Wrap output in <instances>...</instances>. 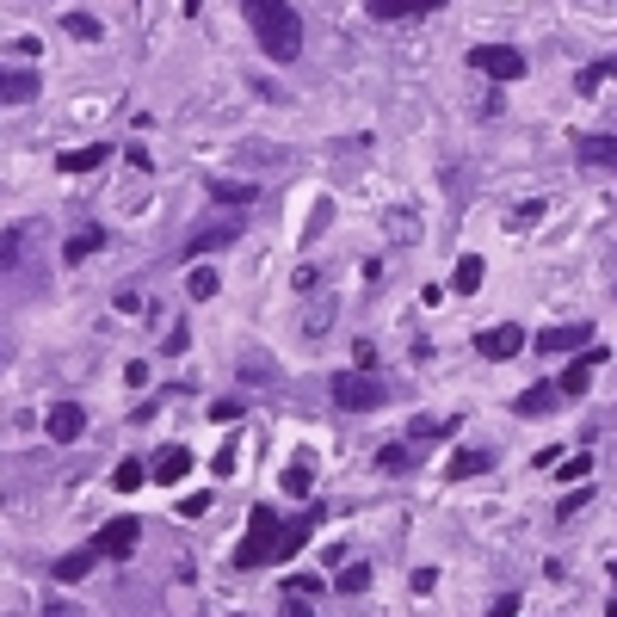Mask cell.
I'll return each instance as SVG.
<instances>
[{
  "label": "cell",
  "mask_w": 617,
  "mask_h": 617,
  "mask_svg": "<svg viewBox=\"0 0 617 617\" xmlns=\"http://www.w3.org/2000/svg\"><path fill=\"white\" fill-rule=\"evenodd\" d=\"M408 463H414V451H408V445H383V451H377V469H383V476H402Z\"/></svg>",
  "instance_id": "cell-31"
},
{
  "label": "cell",
  "mask_w": 617,
  "mask_h": 617,
  "mask_svg": "<svg viewBox=\"0 0 617 617\" xmlns=\"http://www.w3.org/2000/svg\"><path fill=\"white\" fill-rule=\"evenodd\" d=\"M210 198H216V204H229V210H241V204H253L260 192L241 186V179H210Z\"/></svg>",
  "instance_id": "cell-23"
},
{
  "label": "cell",
  "mask_w": 617,
  "mask_h": 617,
  "mask_svg": "<svg viewBox=\"0 0 617 617\" xmlns=\"http://www.w3.org/2000/svg\"><path fill=\"white\" fill-rule=\"evenodd\" d=\"M204 506H210V494H186V500H179V513H186V519H198Z\"/></svg>",
  "instance_id": "cell-41"
},
{
  "label": "cell",
  "mask_w": 617,
  "mask_h": 617,
  "mask_svg": "<svg viewBox=\"0 0 617 617\" xmlns=\"http://www.w3.org/2000/svg\"><path fill=\"white\" fill-rule=\"evenodd\" d=\"M432 7H445V0H371V19H414Z\"/></svg>",
  "instance_id": "cell-21"
},
{
  "label": "cell",
  "mask_w": 617,
  "mask_h": 617,
  "mask_svg": "<svg viewBox=\"0 0 617 617\" xmlns=\"http://www.w3.org/2000/svg\"><path fill=\"white\" fill-rule=\"evenodd\" d=\"M278 543H284V519L272 513V506H253V513H247V537L235 543V568L278 562Z\"/></svg>",
  "instance_id": "cell-2"
},
{
  "label": "cell",
  "mask_w": 617,
  "mask_h": 617,
  "mask_svg": "<svg viewBox=\"0 0 617 617\" xmlns=\"http://www.w3.org/2000/svg\"><path fill=\"white\" fill-rule=\"evenodd\" d=\"M229 241H241V223H210V229H192L186 260H198V253H210V247H229Z\"/></svg>",
  "instance_id": "cell-14"
},
{
  "label": "cell",
  "mask_w": 617,
  "mask_h": 617,
  "mask_svg": "<svg viewBox=\"0 0 617 617\" xmlns=\"http://www.w3.org/2000/svg\"><path fill=\"white\" fill-rule=\"evenodd\" d=\"M167 358H179V352H192V334H186V321H173L167 328V346H161Z\"/></svg>",
  "instance_id": "cell-36"
},
{
  "label": "cell",
  "mask_w": 617,
  "mask_h": 617,
  "mask_svg": "<svg viewBox=\"0 0 617 617\" xmlns=\"http://www.w3.org/2000/svg\"><path fill=\"white\" fill-rule=\"evenodd\" d=\"M605 75H617V56H611V62H593V68H580V75H574V87H580V93H587V99H593Z\"/></svg>",
  "instance_id": "cell-30"
},
{
  "label": "cell",
  "mask_w": 617,
  "mask_h": 617,
  "mask_svg": "<svg viewBox=\"0 0 617 617\" xmlns=\"http://www.w3.org/2000/svg\"><path fill=\"white\" fill-rule=\"evenodd\" d=\"M284 593H297V599H315V593H321V580H315V574H290V580H284Z\"/></svg>",
  "instance_id": "cell-37"
},
{
  "label": "cell",
  "mask_w": 617,
  "mask_h": 617,
  "mask_svg": "<svg viewBox=\"0 0 617 617\" xmlns=\"http://www.w3.org/2000/svg\"><path fill=\"white\" fill-rule=\"evenodd\" d=\"M105 161H112V142H87V149H68L56 167H62V173H93V167H105Z\"/></svg>",
  "instance_id": "cell-18"
},
{
  "label": "cell",
  "mask_w": 617,
  "mask_h": 617,
  "mask_svg": "<svg viewBox=\"0 0 617 617\" xmlns=\"http://www.w3.org/2000/svg\"><path fill=\"white\" fill-rule=\"evenodd\" d=\"M44 617H75V611H68V605H50V611H44Z\"/></svg>",
  "instance_id": "cell-43"
},
{
  "label": "cell",
  "mask_w": 617,
  "mask_h": 617,
  "mask_svg": "<svg viewBox=\"0 0 617 617\" xmlns=\"http://www.w3.org/2000/svg\"><path fill=\"white\" fill-rule=\"evenodd\" d=\"M62 31H68V38H81V44H99V38H105V25H99L93 13H68Z\"/></svg>",
  "instance_id": "cell-27"
},
{
  "label": "cell",
  "mask_w": 617,
  "mask_h": 617,
  "mask_svg": "<svg viewBox=\"0 0 617 617\" xmlns=\"http://www.w3.org/2000/svg\"><path fill=\"white\" fill-rule=\"evenodd\" d=\"M278 593H284V587H278ZM284 617H315V605L297 599V593H284Z\"/></svg>",
  "instance_id": "cell-40"
},
{
  "label": "cell",
  "mask_w": 617,
  "mask_h": 617,
  "mask_svg": "<svg viewBox=\"0 0 617 617\" xmlns=\"http://www.w3.org/2000/svg\"><path fill=\"white\" fill-rule=\"evenodd\" d=\"M118 488H124V494H130V488H142V463H136V457H124V463H118Z\"/></svg>",
  "instance_id": "cell-38"
},
{
  "label": "cell",
  "mask_w": 617,
  "mask_h": 617,
  "mask_svg": "<svg viewBox=\"0 0 617 617\" xmlns=\"http://www.w3.org/2000/svg\"><path fill=\"white\" fill-rule=\"evenodd\" d=\"M44 432L56 445H75L81 432H87V408L81 402H50V414H44Z\"/></svg>",
  "instance_id": "cell-8"
},
{
  "label": "cell",
  "mask_w": 617,
  "mask_h": 617,
  "mask_svg": "<svg viewBox=\"0 0 617 617\" xmlns=\"http://www.w3.org/2000/svg\"><path fill=\"white\" fill-rule=\"evenodd\" d=\"M587 500H593V482H574V488L562 494V506H556V513H562V519H574V513H580V506H587Z\"/></svg>",
  "instance_id": "cell-33"
},
{
  "label": "cell",
  "mask_w": 617,
  "mask_h": 617,
  "mask_svg": "<svg viewBox=\"0 0 617 617\" xmlns=\"http://www.w3.org/2000/svg\"><path fill=\"white\" fill-rule=\"evenodd\" d=\"M334 309H340L334 297H309V303H303V334H309V340H321V334L334 328Z\"/></svg>",
  "instance_id": "cell-20"
},
{
  "label": "cell",
  "mask_w": 617,
  "mask_h": 617,
  "mask_svg": "<svg viewBox=\"0 0 617 617\" xmlns=\"http://www.w3.org/2000/svg\"><path fill=\"white\" fill-rule=\"evenodd\" d=\"M488 617H519V593H500V599L488 605Z\"/></svg>",
  "instance_id": "cell-39"
},
{
  "label": "cell",
  "mask_w": 617,
  "mask_h": 617,
  "mask_svg": "<svg viewBox=\"0 0 617 617\" xmlns=\"http://www.w3.org/2000/svg\"><path fill=\"white\" fill-rule=\"evenodd\" d=\"M550 469H562V482H587V476H593V457H587V451H574V457H556Z\"/></svg>",
  "instance_id": "cell-29"
},
{
  "label": "cell",
  "mask_w": 617,
  "mask_h": 617,
  "mask_svg": "<svg viewBox=\"0 0 617 617\" xmlns=\"http://www.w3.org/2000/svg\"><path fill=\"white\" fill-rule=\"evenodd\" d=\"M562 408V395H556V383H531V389H519V402H513V414L519 420H537V414H556Z\"/></svg>",
  "instance_id": "cell-9"
},
{
  "label": "cell",
  "mask_w": 617,
  "mask_h": 617,
  "mask_svg": "<svg viewBox=\"0 0 617 617\" xmlns=\"http://www.w3.org/2000/svg\"><path fill=\"white\" fill-rule=\"evenodd\" d=\"M38 99V68H0V105Z\"/></svg>",
  "instance_id": "cell-10"
},
{
  "label": "cell",
  "mask_w": 617,
  "mask_h": 617,
  "mask_svg": "<svg viewBox=\"0 0 617 617\" xmlns=\"http://www.w3.org/2000/svg\"><path fill=\"white\" fill-rule=\"evenodd\" d=\"M247 377H253V383H272L278 371H272V358H260V352H247V358H241V383H247Z\"/></svg>",
  "instance_id": "cell-32"
},
{
  "label": "cell",
  "mask_w": 617,
  "mask_h": 617,
  "mask_svg": "<svg viewBox=\"0 0 617 617\" xmlns=\"http://www.w3.org/2000/svg\"><path fill=\"white\" fill-rule=\"evenodd\" d=\"M482 278H488L482 253H463V260H457V272H451V297H476V290H482Z\"/></svg>",
  "instance_id": "cell-15"
},
{
  "label": "cell",
  "mask_w": 617,
  "mask_h": 617,
  "mask_svg": "<svg viewBox=\"0 0 617 617\" xmlns=\"http://www.w3.org/2000/svg\"><path fill=\"white\" fill-rule=\"evenodd\" d=\"M371 587V562H340V580H334V593H365Z\"/></svg>",
  "instance_id": "cell-24"
},
{
  "label": "cell",
  "mask_w": 617,
  "mask_h": 617,
  "mask_svg": "<svg viewBox=\"0 0 617 617\" xmlns=\"http://www.w3.org/2000/svg\"><path fill=\"white\" fill-rule=\"evenodd\" d=\"M469 62L482 68V75H494V81H525V50H513V44H476L469 50Z\"/></svg>",
  "instance_id": "cell-4"
},
{
  "label": "cell",
  "mask_w": 617,
  "mask_h": 617,
  "mask_svg": "<svg viewBox=\"0 0 617 617\" xmlns=\"http://www.w3.org/2000/svg\"><path fill=\"white\" fill-rule=\"evenodd\" d=\"M389 402H395V389L371 371H340L334 377V408H346V414H377Z\"/></svg>",
  "instance_id": "cell-3"
},
{
  "label": "cell",
  "mask_w": 617,
  "mask_h": 617,
  "mask_svg": "<svg viewBox=\"0 0 617 617\" xmlns=\"http://www.w3.org/2000/svg\"><path fill=\"white\" fill-rule=\"evenodd\" d=\"M605 358H611V352H605L599 340H593V346H580V358H574V365L562 371V383H556L562 402H574V395H587V389H593V371L605 365Z\"/></svg>",
  "instance_id": "cell-5"
},
{
  "label": "cell",
  "mask_w": 617,
  "mask_h": 617,
  "mask_svg": "<svg viewBox=\"0 0 617 617\" xmlns=\"http://www.w3.org/2000/svg\"><path fill=\"white\" fill-rule=\"evenodd\" d=\"M186 297H192V303L216 297V272H210V266H192V272H186Z\"/></svg>",
  "instance_id": "cell-28"
},
{
  "label": "cell",
  "mask_w": 617,
  "mask_h": 617,
  "mask_svg": "<svg viewBox=\"0 0 617 617\" xmlns=\"http://www.w3.org/2000/svg\"><path fill=\"white\" fill-rule=\"evenodd\" d=\"M513 229H531V223H543V198H531V204H519L513 216H506Z\"/></svg>",
  "instance_id": "cell-35"
},
{
  "label": "cell",
  "mask_w": 617,
  "mask_h": 617,
  "mask_svg": "<svg viewBox=\"0 0 617 617\" xmlns=\"http://www.w3.org/2000/svg\"><path fill=\"white\" fill-rule=\"evenodd\" d=\"M241 617H247V611H241Z\"/></svg>",
  "instance_id": "cell-45"
},
{
  "label": "cell",
  "mask_w": 617,
  "mask_h": 617,
  "mask_svg": "<svg viewBox=\"0 0 617 617\" xmlns=\"http://www.w3.org/2000/svg\"><path fill=\"white\" fill-rule=\"evenodd\" d=\"M241 13L253 25V44H260L272 62H297L303 56V19L290 0H241Z\"/></svg>",
  "instance_id": "cell-1"
},
{
  "label": "cell",
  "mask_w": 617,
  "mask_h": 617,
  "mask_svg": "<svg viewBox=\"0 0 617 617\" xmlns=\"http://www.w3.org/2000/svg\"><path fill=\"white\" fill-rule=\"evenodd\" d=\"M408 432H414V439H451V432H457V414H414Z\"/></svg>",
  "instance_id": "cell-22"
},
{
  "label": "cell",
  "mask_w": 617,
  "mask_h": 617,
  "mask_svg": "<svg viewBox=\"0 0 617 617\" xmlns=\"http://www.w3.org/2000/svg\"><path fill=\"white\" fill-rule=\"evenodd\" d=\"M93 562H99V550H93V543H81V550L56 556V562H50V574L62 580V587H75V580H87V574H93Z\"/></svg>",
  "instance_id": "cell-11"
},
{
  "label": "cell",
  "mask_w": 617,
  "mask_h": 617,
  "mask_svg": "<svg viewBox=\"0 0 617 617\" xmlns=\"http://www.w3.org/2000/svg\"><path fill=\"white\" fill-rule=\"evenodd\" d=\"M476 352L488 358V365H506V358H519V352H525V328H519V321L482 328V334H476Z\"/></svg>",
  "instance_id": "cell-7"
},
{
  "label": "cell",
  "mask_w": 617,
  "mask_h": 617,
  "mask_svg": "<svg viewBox=\"0 0 617 617\" xmlns=\"http://www.w3.org/2000/svg\"><path fill=\"white\" fill-rule=\"evenodd\" d=\"M278 488H284V494H309V488H315V463L297 457V463H290L284 476H278Z\"/></svg>",
  "instance_id": "cell-25"
},
{
  "label": "cell",
  "mask_w": 617,
  "mask_h": 617,
  "mask_svg": "<svg viewBox=\"0 0 617 617\" xmlns=\"http://www.w3.org/2000/svg\"><path fill=\"white\" fill-rule=\"evenodd\" d=\"M198 7H204V0H179V13H186V19H198Z\"/></svg>",
  "instance_id": "cell-42"
},
{
  "label": "cell",
  "mask_w": 617,
  "mask_h": 617,
  "mask_svg": "<svg viewBox=\"0 0 617 617\" xmlns=\"http://www.w3.org/2000/svg\"><path fill=\"white\" fill-rule=\"evenodd\" d=\"M574 149H580V161H587V167H605V173H617V136H580Z\"/></svg>",
  "instance_id": "cell-19"
},
{
  "label": "cell",
  "mask_w": 617,
  "mask_h": 617,
  "mask_svg": "<svg viewBox=\"0 0 617 617\" xmlns=\"http://www.w3.org/2000/svg\"><path fill=\"white\" fill-rule=\"evenodd\" d=\"M136 537H142V519H130V513H124V519H105V525H99L93 550H99L105 562H124V556L136 550Z\"/></svg>",
  "instance_id": "cell-6"
},
{
  "label": "cell",
  "mask_w": 617,
  "mask_h": 617,
  "mask_svg": "<svg viewBox=\"0 0 617 617\" xmlns=\"http://www.w3.org/2000/svg\"><path fill=\"white\" fill-rule=\"evenodd\" d=\"M611 580H617V556H611Z\"/></svg>",
  "instance_id": "cell-44"
},
{
  "label": "cell",
  "mask_w": 617,
  "mask_h": 617,
  "mask_svg": "<svg viewBox=\"0 0 617 617\" xmlns=\"http://www.w3.org/2000/svg\"><path fill=\"white\" fill-rule=\"evenodd\" d=\"M186 469H192V451H186V445H167V451L155 457L149 476H155L161 488H173V482H186Z\"/></svg>",
  "instance_id": "cell-12"
},
{
  "label": "cell",
  "mask_w": 617,
  "mask_h": 617,
  "mask_svg": "<svg viewBox=\"0 0 617 617\" xmlns=\"http://www.w3.org/2000/svg\"><path fill=\"white\" fill-rule=\"evenodd\" d=\"M328 223H334V204L321 198V204H315V216H309V229H303V247H309V241H315L321 229H328Z\"/></svg>",
  "instance_id": "cell-34"
},
{
  "label": "cell",
  "mask_w": 617,
  "mask_h": 617,
  "mask_svg": "<svg viewBox=\"0 0 617 617\" xmlns=\"http://www.w3.org/2000/svg\"><path fill=\"white\" fill-rule=\"evenodd\" d=\"M99 247H112V235H105V229H75V235H68V247H62V260L81 266V260H93Z\"/></svg>",
  "instance_id": "cell-17"
},
{
  "label": "cell",
  "mask_w": 617,
  "mask_h": 617,
  "mask_svg": "<svg viewBox=\"0 0 617 617\" xmlns=\"http://www.w3.org/2000/svg\"><path fill=\"white\" fill-rule=\"evenodd\" d=\"M25 223H13V229H0V272H13L19 266V253H25Z\"/></svg>",
  "instance_id": "cell-26"
},
{
  "label": "cell",
  "mask_w": 617,
  "mask_h": 617,
  "mask_svg": "<svg viewBox=\"0 0 617 617\" xmlns=\"http://www.w3.org/2000/svg\"><path fill=\"white\" fill-rule=\"evenodd\" d=\"M488 469H494V451L469 445V451H457V457L445 463V476H451V482H469V476H488Z\"/></svg>",
  "instance_id": "cell-13"
},
{
  "label": "cell",
  "mask_w": 617,
  "mask_h": 617,
  "mask_svg": "<svg viewBox=\"0 0 617 617\" xmlns=\"http://www.w3.org/2000/svg\"><path fill=\"white\" fill-rule=\"evenodd\" d=\"M593 346V328H543L537 334V352H580Z\"/></svg>",
  "instance_id": "cell-16"
}]
</instances>
